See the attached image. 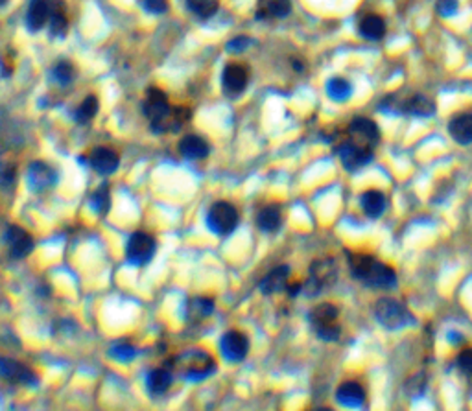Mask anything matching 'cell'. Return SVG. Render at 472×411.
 <instances>
[{
	"mask_svg": "<svg viewBox=\"0 0 472 411\" xmlns=\"http://www.w3.org/2000/svg\"><path fill=\"white\" fill-rule=\"evenodd\" d=\"M109 356L113 360L120 361V363H127V361H133L137 358V349L126 341H118L109 349Z\"/></svg>",
	"mask_w": 472,
	"mask_h": 411,
	"instance_id": "1f68e13d",
	"label": "cell"
},
{
	"mask_svg": "<svg viewBox=\"0 0 472 411\" xmlns=\"http://www.w3.org/2000/svg\"><path fill=\"white\" fill-rule=\"evenodd\" d=\"M347 139L356 144L363 146V148H371L375 150V146L380 142V130L378 125L375 124L369 118H354V120L349 124V130H347Z\"/></svg>",
	"mask_w": 472,
	"mask_h": 411,
	"instance_id": "30bf717a",
	"label": "cell"
},
{
	"mask_svg": "<svg viewBox=\"0 0 472 411\" xmlns=\"http://www.w3.org/2000/svg\"><path fill=\"white\" fill-rule=\"evenodd\" d=\"M351 275L366 286L377 290H393L397 286V275L386 264L369 255H349Z\"/></svg>",
	"mask_w": 472,
	"mask_h": 411,
	"instance_id": "7a4b0ae2",
	"label": "cell"
},
{
	"mask_svg": "<svg viewBox=\"0 0 472 411\" xmlns=\"http://www.w3.org/2000/svg\"><path fill=\"white\" fill-rule=\"evenodd\" d=\"M459 8L457 0H437V13L441 17H452Z\"/></svg>",
	"mask_w": 472,
	"mask_h": 411,
	"instance_id": "ab89813d",
	"label": "cell"
},
{
	"mask_svg": "<svg viewBox=\"0 0 472 411\" xmlns=\"http://www.w3.org/2000/svg\"><path fill=\"white\" fill-rule=\"evenodd\" d=\"M172 384V375L166 369H153L146 376V387L151 396H161L168 391Z\"/></svg>",
	"mask_w": 472,
	"mask_h": 411,
	"instance_id": "d4e9b609",
	"label": "cell"
},
{
	"mask_svg": "<svg viewBox=\"0 0 472 411\" xmlns=\"http://www.w3.org/2000/svg\"><path fill=\"white\" fill-rule=\"evenodd\" d=\"M281 223H282L281 209L275 205L264 207V209L258 212V216H256V225H258V229L264 232L279 231Z\"/></svg>",
	"mask_w": 472,
	"mask_h": 411,
	"instance_id": "4316f807",
	"label": "cell"
},
{
	"mask_svg": "<svg viewBox=\"0 0 472 411\" xmlns=\"http://www.w3.org/2000/svg\"><path fill=\"white\" fill-rule=\"evenodd\" d=\"M249 43H251V41L247 39V37H236V39H232V41H229V43H227V50L238 54V52L246 50L247 46H249Z\"/></svg>",
	"mask_w": 472,
	"mask_h": 411,
	"instance_id": "60d3db41",
	"label": "cell"
},
{
	"mask_svg": "<svg viewBox=\"0 0 472 411\" xmlns=\"http://www.w3.org/2000/svg\"><path fill=\"white\" fill-rule=\"evenodd\" d=\"M336 400L345 407H360L366 402V391L356 382H343L342 386L338 387Z\"/></svg>",
	"mask_w": 472,
	"mask_h": 411,
	"instance_id": "ffe728a7",
	"label": "cell"
},
{
	"mask_svg": "<svg viewBox=\"0 0 472 411\" xmlns=\"http://www.w3.org/2000/svg\"><path fill=\"white\" fill-rule=\"evenodd\" d=\"M52 76H54V80L57 81L60 85H69L76 76L74 67H72L69 61H61V63H57V65L54 67Z\"/></svg>",
	"mask_w": 472,
	"mask_h": 411,
	"instance_id": "e575fe53",
	"label": "cell"
},
{
	"mask_svg": "<svg viewBox=\"0 0 472 411\" xmlns=\"http://www.w3.org/2000/svg\"><path fill=\"white\" fill-rule=\"evenodd\" d=\"M448 340H450L452 345H461L463 343V336L459 332H448Z\"/></svg>",
	"mask_w": 472,
	"mask_h": 411,
	"instance_id": "b9f144b4",
	"label": "cell"
},
{
	"mask_svg": "<svg viewBox=\"0 0 472 411\" xmlns=\"http://www.w3.org/2000/svg\"><path fill=\"white\" fill-rule=\"evenodd\" d=\"M290 0H256L258 19H284L290 15Z\"/></svg>",
	"mask_w": 472,
	"mask_h": 411,
	"instance_id": "44dd1931",
	"label": "cell"
},
{
	"mask_svg": "<svg viewBox=\"0 0 472 411\" xmlns=\"http://www.w3.org/2000/svg\"><path fill=\"white\" fill-rule=\"evenodd\" d=\"M207 225L214 235H231L238 225V211L227 201H218L207 212Z\"/></svg>",
	"mask_w": 472,
	"mask_h": 411,
	"instance_id": "52a82bcc",
	"label": "cell"
},
{
	"mask_svg": "<svg viewBox=\"0 0 472 411\" xmlns=\"http://www.w3.org/2000/svg\"><path fill=\"white\" fill-rule=\"evenodd\" d=\"M172 369L179 372L181 378L190 382H200L216 371V363L209 356V352L201 349H192L172 360Z\"/></svg>",
	"mask_w": 472,
	"mask_h": 411,
	"instance_id": "3957f363",
	"label": "cell"
},
{
	"mask_svg": "<svg viewBox=\"0 0 472 411\" xmlns=\"http://www.w3.org/2000/svg\"><path fill=\"white\" fill-rule=\"evenodd\" d=\"M89 162L95 168L98 174L102 176H111V174H115L118 170V165H120V157L116 155L115 151L111 150V148H95L89 157Z\"/></svg>",
	"mask_w": 472,
	"mask_h": 411,
	"instance_id": "9a60e30c",
	"label": "cell"
},
{
	"mask_svg": "<svg viewBox=\"0 0 472 411\" xmlns=\"http://www.w3.org/2000/svg\"><path fill=\"white\" fill-rule=\"evenodd\" d=\"M6 2H8V0H0V8H2V6H4Z\"/></svg>",
	"mask_w": 472,
	"mask_h": 411,
	"instance_id": "7bdbcfd3",
	"label": "cell"
},
{
	"mask_svg": "<svg viewBox=\"0 0 472 411\" xmlns=\"http://www.w3.org/2000/svg\"><path fill=\"white\" fill-rule=\"evenodd\" d=\"M424 386H426V382H424V376L417 375V376H413L410 382H406V387H404V389H406L408 395L415 398V396H419V395H422V393H424Z\"/></svg>",
	"mask_w": 472,
	"mask_h": 411,
	"instance_id": "8d00e7d4",
	"label": "cell"
},
{
	"mask_svg": "<svg viewBox=\"0 0 472 411\" xmlns=\"http://www.w3.org/2000/svg\"><path fill=\"white\" fill-rule=\"evenodd\" d=\"M0 378L6 382H13L20 386L34 387L37 384V376L30 367L22 365L19 361L10 358H0Z\"/></svg>",
	"mask_w": 472,
	"mask_h": 411,
	"instance_id": "8fae6325",
	"label": "cell"
},
{
	"mask_svg": "<svg viewBox=\"0 0 472 411\" xmlns=\"http://www.w3.org/2000/svg\"><path fill=\"white\" fill-rule=\"evenodd\" d=\"M220 349L225 360L236 363V361H242L247 356V352H249V340H247L246 334H242L238 330H231L221 337Z\"/></svg>",
	"mask_w": 472,
	"mask_h": 411,
	"instance_id": "7c38bea8",
	"label": "cell"
},
{
	"mask_svg": "<svg viewBox=\"0 0 472 411\" xmlns=\"http://www.w3.org/2000/svg\"><path fill=\"white\" fill-rule=\"evenodd\" d=\"M98 113V98L96 96H87L85 100L81 102L80 107L76 109V122L78 124H87L95 118V115Z\"/></svg>",
	"mask_w": 472,
	"mask_h": 411,
	"instance_id": "4dcf8cb0",
	"label": "cell"
},
{
	"mask_svg": "<svg viewBox=\"0 0 472 411\" xmlns=\"http://www.w3.org/2000/svg\"><path fill=\"white\" fill-rule=\"evenodd\" d=\"M327 95L334 102H345L351 98L352 87L351 83L343 78H332L327 83Z\"/></svg>",
	"mask_w": 472,
	"mask_h": 411,
	"instance_id": "f1b7e54d",
	"label": "cell"
},
{
	"mask_svg": "<svg viewBox=\"0 0 472 411\" xmlns=\"http://www.w3.org/2000/svg\"><path fill=\"white\" fill-rule=\"evenodd\" d=\"M69 22H67L65 10L61 2H55L50 13V36L52 37H65Z\"/></svg>",
	"mask_w": 472,
	"mask_h": 411,
	"instance_id": "f546056e",
	"label": "cell"
},
{
	"mask_svg": "<svg viewBox=\"0 0 472 411\" xmlns=\"http://www.w3.org/2000/svg\"><path fill=\"white\" fill-rule=\"evenodd\" d=\"M192 13H196L201 19H209L218 11V0H186Z\"/></svg>",
	"mask_w": 472,
	"mask_h": 411,
	"instance_id": "d6a6232c",
	"label": "cell"
},
{
	"mask_svg": "<svg viewBox=\"0 0 472 411\" xmlns=\"http://www.w3.org/2000/svg\"><path fill=\"white\" fill-rule=\"evenodd\" d=\"M249 81V72L244 65H227L223 74H221V85L225 95L238 96L242 95Z\"/></svg>",
	"mask_w": 472,
	"mask_h": 411,
	"instance_id": "5bb4252c",
	"label": "cell"
},
{
	"mask_svg": "<svg viewBox=\"0 0 472 411\" xmlns=\"http://www.w3.org/2000/svg\"><path fill=\"white\" fill-rule=\"evenodd\" d=\"M91 203H92V209H95L96 212H100V214H106V212L109 211L111 196H109V186H107V183L92 192Z\"/></svg>",
	"mask_w": 472,
	"mask_h": 411,
	"instance_id": "836d02e7",
	"label": "cell"
},
{
	"mask_svg": "<svg viewBox=\"0 0 472 411\" xmlns=\"http://www.w3.org/2000/svg\"><path fill=\"white\" fill-rule=\"evenodd\" d=\"M338 155H340V161H342L343 168L347 172H358L371 162L373 150L371 148H363V146L347 139L338 148Z\"/></svg>",
	"mask_w": 472,
	"mask_h": 411,
	"instance_id": "9c48e42d",
	"label": "cell"
},
{
	"mask_svg": "<svg viewBox=\"0 0 472 411\" xmlns=\"http://www.w3.org/2000/svg\"><path fill=\"white\" fill-rule=\"evenodd\" d=\"M375 317L386 330H402V328L415 323V317L410 314L406 306L395 301V299H389V297H384L377 302Z\"/></svg>",
	"mask_w": 472,
	"mask_h": 411,
	"instance_id": "5b68a950",
	"label": "cell"
},
{
	"mask_svg": "<svg viewBox=\"0 0 472 411\" xmlns=\"http://www.w3.org/2000/svg\"><path fill=\"white\" fill-rule=\"evenodd\" d=\"M386 34V22L378 15H367L360 22V36L369 41H380Z\"/></svg>",
	"mask_w": 472,
	"mask_h": 411,
	"instance_id": "83f0119b",
	"label": "cell"
},
{
	"mask_svg": "<svg viewBox=\"0 0 472 411\" xmlns=\"http://www.w3.org/2000/svg\"><path fill=\"white\" fill-rule=\"evenodd\" d=\"M338 317H340L338 306L331 305V302H323V305L312 308L310 314H308V321H310L312 328H314L319 340L336 341L342 334V326L338 323Z\"/></svg>",
	"mask_w": 472,
	"mask_h": 411,
	"instance_id": "277c9868",
	"label": "cell"
},
{
	"mask_svg": "<svg viewBox=\"0 0 472 411\" xmlns=\"http://www.w3.org/2000/svg\"><path fill=\"white\" fill-rule=\"evenodd\" d=\"M52 8L54 2L52 0H32L30 8H28V15H26V25L32 32L41 30L43 26L50 20Z\"/></svg>",
	"mask_w": 472,
	"mask_h": 411,
	"instance_id": "e0dca14e",
	"label": "cell"
},
{
	"mask_svg": "<svg viewBox=\"0 0 472 411\" xmlns=\"http://www.w3.org/2000/svg\"><path fill=\"white\" fill-rule=\"evenodd\" d=\"M15 165H11V162H0V186L2 188H8V186L13 185L15 183Z\"/></svg>",
	"mask_w": 472,
	"mask_h": 411,
	"instance_id": "d590c367",
	"label": "cell"
},
{
	"mask_svg": "<svg viewBox=\"0 0 472 411\" xmlns=\"http://www.w3.org/2000/svg\"><path fill=\"white\" fill-rule=\"evenodd\" d=\"M214 312V301L212 299H207V297H196V299H190L186 302V312L185 317L186 321L197 323L203 321L205 317L212 316Z\"/></svg>",
	"mask_w": 472,
	"mask_h": 411,
	"instance_id": "cb8c5ba5",
	"label": "cell"
},
{
	"mask_svg": "<svg viewBox=\"0 0 472 411\" xmlns=\"http://www.w3.org/2000/svg\"><path fill=\"white\" fill-rule=\"evenodd\" d=\"M401 113L426 118V116H432L436 113V106H433V102L430 98H426V96L415 95L412 98H408V100L401 102Z\"/></svg>",
	"mask_w": 472,
	"mask_h": 411,
	"instance_id": "603a6c76",
	"label": "cell"
},
{
	"mask_svg": "<svg viewBox=\"0 0 472 411\" xmlns=\"http://www.w3.org/2000/svg\"><path fill=\"white\" fill-rule=\"evenodd\" d=\"M288 279H290V267L277 266L275 270L270 271V273L262 279L261 284H258V290H261L264 295L279 293V291L286 290Z\"/></svg>",
	"mask_w": 472,
	"mask_h": 411,
	"instance_id": "ac0fdd59",
	"label": "cell"
},
{
	"mask_svg": "<svg viewBox=\"0 0 472 411\" xmlns=\"http://www.w3.org/2000/svg\"><path fill=\"white\" fill-rule=\"evenodd\" d=\"M142 109L150 118L151 131L155 133L179 131L190 118V113L185 107H170L166 95L159 89H148Z\"/></svg>",
	"mask_w": 472,
	"mask_h": 411,
	"instance_id": "6da1fadb",
	"label": "cell"
},
{
	"mask_svg": "<svg viewBox=\"0 0 472 411\" xmlns=\"http://www.w3.org/2000/svg\"><path fill=\"white\" fill-rule=\"evenodd\" d=\"M55 183V172L45 162H32L28 168V185L34 192L48 190Z\"/></svg>",
	"mask_w": 472,
	"mask_h": 411,
	"instance_id": "2e32d148",
	"label": "cell"
},
{
	"mask_svg": "<svg viewBox=\"0 0 472 411\" xmlns=\"http://www.w3.org/2000/svg\"><path fill=\"white\" fill-rule=\"evenodd\" d=\"M146 11H150L153 15H161L168 10V0H141Z\"/></svg>",
	"mask_w": 472,
	"mask_h": 411,
	"instance_id": "f35d334b",
	"label": "cell"
},
{
	"mask_svg": "<svg viewBox=\"0 0 472 411\" xmlns=\"http://www.w3.org/2000/svg\"><path fill=\"white\" fill-rule=\"evenodd\" d=\"M338 279V270L334 260L321 258L316 260L310 267V277L307 282H303V293L307 297L319 295L325 288L332 286Z\"/></svg>",
	"mask_w": 472,
	"mask_h": 411,
	"instance_id": "8992f818",
	"label": "cell"
},
{
	"mask_svg": "<svg viewBox=\"0 0 472 411\" xmlns=\"http://www.w3.org/2000/svg\"><path fill=\"white\" fill-rule=\"evenodd\" d=\"M209 144L205 139L197 135H186L179 141V153L188 161H197V159H205L209 155Z\"/></svg>",
	"mask_w": 472,
	"mask_h": 411,
	"instance_id": "7402d4cb",
	"label": "cell"
},
{
	"mask_svg": "<svg viewBox=\"0 0 472 411\" xmlns=\"http://www.w3.org/2000/svg\"><path fill=\"white\" fill-rule=\"evenodd\" d=\"M155 253V240L146 232H133L127 240L126 256L127 262L133 266H144L151 260V256Z\"/></svg>",
	"mask_w": 472,
	"mask_h": 411,
	"instance_id": "ba28073f",
	"label": "cell"
},
{
	"mask_svg": "<svg viewBox=\"0 0 472 411\" xmlns=\"http://www.w3.org/2000/svg\"><path fill=\"white\" fill-rule=\"evenodd\" d=\"M6 246L10 249V255L13 258H26L34 251V238L30 232L25 231L22 227L11 225L8 227V231L4 235Z\"/></svg>",
	"mask_w": 472,
	"mask_h": 411,
	"instance_id": "4fadbf2b",
	"label": "cell"
},
{
	"mask_svg": "<svg viewBox=\"0 0 472 411\" xmlns=\"http://www.w3.org/2000/svg\"><path fill=\"white\" fill-rule=\"evenodd\" d=\"M362 209L369 218H380L386 212L387 201L380 190H367L362 196Z\"/></svg>",
	"mask_w": 472,
	"mask_h": 411,
	"instance_id": "484cf974",
	"label": "cell"
},
{
	"mask_svg": "<svg viewBox=\"0 0 472 411\" xmlns=\"http://www.w3.org/2000/svg\"><path fill=\"white\" fill-rule=\"evenodd\" d=\"M448 133L457 144H472V113L456 115L448 124Z\"/></svg>",
	"mask_w": 472,
	"mask_h": 411,
	"instance_id": "d6986e66",
	"label": "cell"
},
{
	"mask_svg": "<svg viewBox=\"0 0 472 411\" xmlns=\"http://www.w3.org/2000/svg\"><path fill=\"white\" fill-rule=\"evenodd\" d=\"M457 367H459V371H461L463 375L468 376L472 380V349L463 351L461 354L457 356Z\"/></svg>",
	"mask_w": 472,
	"mask_h": 411,
	"instance_id": "74e56055",
	"label": "cell"
}]
</instances>
